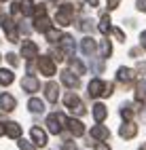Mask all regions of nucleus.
<instances>
[{
    "mask_svg": "<svg viewBox=\"0 0 146 150\" xmlns=\"http://www.w3.org/2000/svg\"><path fill=\"white\" fill-rule=\"evenodd\" d=\"M72 13H74V4L62 2L60 4V11H57V15H55V21L60 23L62 28H68V25L72 23Z\"/></svg>",
    "mask_w": 146,
    "mask_h": 150,
    "instance_id": "obj_1",
    "label": "nucleus"
},
{
    "mask_svg": "<svg viewBox=\"0 0 146 150\" xmlns=\"http://www.w3.org/2000/svg\"><path fill=\"white\" fill-rule=\"evenodd\" d=\"M0 25H2L9 42H17V40H19V32H17V28H15V23H13V19L6 17L2 11H0Z\"/></svg>",
    "mask_w": 146,
    "mask_h": 150,
    "instance_id": "obj_2",
    "label": "nucleus"
},
{
    "mask_svg": "<svg viewBox=\"0 0 146 150\" xmlns=\"http://www.w3.org/2000/svg\"><path fill=\"white\" fill-rule=\"evenodd\" d=\"M64 125H66V116L62 112H53V114L47 116V129H49V133L60 135L62 129H64Z\"/></svg>",
    "mask_w": 146,
    "mask_h": 150,
    "instance_id": "obj_3",
    "label": "nucleus"
},
{
    "mask_svg": "<svg viewBox=\"0 0 146 150\" xmlns=\"http://www.w3.org/2000/svg\"><path fill=\"white\" fill-rule=\"evenodd\" d=\"M64 104H66V108L70 110L74 116H85V104H83V102H81V99L76 97L74 93H66Z\"/></svg>",
    "mask_w": 146,
    "mask_h": 150,
    "instance_id": "obj_4",
    "label": "nucleus"
},
{
    "mask_svg": "<svg viewBox=\"0 0 146 150\" xmlns=\"http://www.w3.org/2000/svg\"><path fill=\"white\" fill-rule=\"evenodd\" d=\"M38 70H40L47 78H51V76L55 74V59H51V55L38 57Z\"/></svg>",
    "mask_w": 146,
    "mask_h": 150,
    "instance_id": "obj_5",
    "label": "nucleus"
},
{
    "mask_svg": "<svg viewBox=\"0 0 146 150\" xmlns=\"http://www.w3.org/2000/svg\"><path fill=\"white\" fill-rule=\"evenodd\" d=\"M119 135L123 139H133L135 135H138V125H135L133 121H125L119 129Z\"/></svg>",
    "mask_w": 146,
    "mask_h": 150,
    "instance_id": "obj_6",
    "label": "nucleus"
},
{
    "mask_svg": "<svg viewBox=\"0 0 146 150\" xmlns=\"http://www.w3.org/2000/svg\"><path fill=\"white\" fill-rule=\"evenodd\" d=\"M66 127H68V131H70L74 137H81L85 133V125L79 121V118H66Z\"/></svg>",
    "mask_w": 146,
    "mask_h": 150,
    "instance_id": "obj_7",
    "label": "nucleus"
},
{
    "mask_svg": "<svg viewBox=\"0 0 146 150\" xmlns=\"http://www.w3.org/2000/svg\"><path fill=\"white\" fill-rule=\"evenodd\" d=\"M62 83L68 89H76L81 81H79V74H76V72H72V70H64V72H62Z\"/></svg>",
    "mask_w": 146,
    "mask_h": 150,
    "instance_id": "obj_8",
    "label": "nucleus"
},
{
    "mask_svg": "<svg viewBox=\"0 0 146 150\" xmlns=\"http://www.w3.org/2000/svg\"><path fill=\"white\" fill-rule=\"evenodd\" d=\"M15 106H17V99L11 93H2V95H0V110H4V112H13Z\"/></svg>",
    "mask_w": 146,
    "mask_h": 150,
    "instance_id": "obj_9",
    "label": "nucleus"
},
{
    "mask_svg": "<svg viewBox=\"0 0 146 150\" xmlns=\"http://www.w3.org/2000/svg\"><path fill=\"white\" fill-rule=\"evenodd\" d=\"M30 135H32V142H34L38 148L47 146V133L43 131L40 127H32V129H30Z\"/></svg>",
    "mask_w": 146,
    "mask_h": 150,
    "instance_id": "obj_10",
    "label": "nucleus"
},
{
    "mask_svg": "<svg viewBox=\"0 0 146 150\" xmlns=\"http://www.w3.org/2000/svg\"><path fill=\"white\" fill-rule=\"evenodd\" d=\"M45 97L49 99V104H55L57 97H60V87H57L55 83L49 81V83L45 85Z\"/></svg>",
    "mask_w": 146,
    "mask_h": 150,
    "instance_id": "obj_11",
    "label": "nucleus"
},
{
    "mask_svg": "<svg viewBox=\"0 0 146 150\" xmlns=\"http://www.w3.org/2000/svg\"><path fill=\"white\" fill-rule=\"evenodd\" d=\"M104 87H106L104 81H100V78H93V81L89 83V87H87V91H89L91 97H100V95L104 93Z\"/></svg>",
    "mask_w": 146,
    "mask_h": 150,
    "instance_id": "obj_12",
    "label": "nucleus"
},
{
    "mask_svg": "<svg viewBox=\"0 0 146 150\" xmlns=\"http://www.w3.org/2000/svg\"><path fill=\"white\" fill-rule=\"evenodd\" d=\"M95 49H97V42L93 40L91 36H85L83 40H81V51H83L85 55H93Z\"/></svg>",
    "mask_w": 146,
    "mask_h": 150,
    "instance_id": "obj_13",
    "label": "nucleus"
},
{
    "mask_svg": "<svg viewBox=\"0 0 146 150\" xmlns=\"http://www.w3.org/2000/svg\"><path fill=\"white\" fill-rule=\"evenodd\" d=\"M36 55H38V47H36L32 40L23 42V47H21V57H26V59H34Z\"/></svg>",
    "mask_w": 146,
    "mask_h": 150,
    "instance_id": "obj_14",
    "label": "nucleus"
},
{
    "mask_svg": "<svg viewBox=\"0 0 146 150\" xmlns=\"http://www.w3.org/2000/svg\"><path fill=\"white\" fill-rule=\"evenodd\" d=\"M21 87H23L26 93H34V91H38V87H40V85H38V81L34 76H23L21 78Z\"/></svg>",
    "mask_w": 146,
    "mask_h": 150,
    "instance_id": "obj_15",
    "label": "nucleus"
},
{
    "mask_svg": "<svg viewBox=\"0 0 146 150\" xmlns=\"http://www.w3.org/2000/svg\"><path fill=\"white\" fill-rule=\"evenodd\" d=\"M91 137H93V139H100V142H104V139H108V137H110V131H108V129H106L104 125L97 123V125L91 129Z\"/></svg>",
    "mask_w": 146,
    "mask_h": 150,
    "instance_id": "obj_16",
    "label": "nucleus"
},
{
    "mask_svg": "<svg viewBox=\"0 0 146 150\" xmlns=\"http://www.w3.org/2000/svg\"><path fill=\"white\" fill-rule=\"evenodd\" d=\"M106 116H108V110H106V106L97 102V104L93 106V118H95L97 123H104V121H106Z\"/></svg>",
    "mask_w": 146,
    "mask_h": 150,
    "instance_id": "obj_17",
    "label": "nucleus"
},
{
    "mask_svg": "<svg viewBox=\"0 0 146 150\" xmlns=\"http://www.w3.org/2000/svg\"><path fill=\"white\" fill-rule=\"evenodd\" d=\"M34 30H36V32H47V30H51V19H49V15H43V17H36V23H34Z\"/></svg>",
    "mask_w": 146,
    "mask_h": 150,
    "instance_id": "obj_18",
    "label": "nucleus"
},
{
    "mask_svg": "<svg viewBox=\"0 0 146 150\" xmlns=\"http://www.w3.org/2000/svg\"><path fill=\"white\" fill-rule=\"evenodd\" d=\"M62 51L66 53V57H72V53H74V38L72 36L62 38Z\"/></svg>",
    "mask_w": 146,
    "mask_h": 150,
    "instance_id": "obj_19",
    "label": "nucleus"
},
{
    "mask_svg": "<svg viewBox=\"0 0 146 150\" xmlns=\"http://www.w3.org/2000/svg\"><path fill=\"white\" fill-rule=\"evenodd\" d=\"M133 70L129 68H119V72H116V81H121V83H131L133 81Z\"/></svg>",
    "mask_w": 146,
    "mask_h": 150,
    "instance_id": "obj_20",
    "label": "nucleus"
},
{
    "mask_svg": "<svg viewBox=\"0 0 146 150\" xmlns=\"http://www.w3.org/2000/svg\"><path fill=\"white\" fill-rule=\"evenodd\" d=\"M70 70L76 74H85L87 72V66L81 62V59H76V57H70Z\"/></svg>",
    "mask_w": 146,
    "mask_h": 150,
    "instance_id": "obj_21",
    "label": "nucleus"
},
{
    "mask_svg": "<svg viewBox=\"0 0 146 150\" xmlns=\"http://www.w3.org/2000/svg\"><path fill=\"white\" fill-rule=\"evenodd\" d=\"M100 32H102V34L112 32V25H110V15H108V13H104V15L100 17Z\"/></svg>",
    "mask_w": 146,
    "mask_h": 150,
    "instance_id": "obj_22",
    "label": "nucleus"
},
{
    "mask_svg": "<svg viewBox=\"0 0 146 150\" xmlns=\"http://www.w3.org/2000/svg\"><path fill=\"white\" fill-rule=\"evenodd\" d=\"M28 108H30V112H34V114H43V110H45V104L40 102V99L32 97L30 102H28Z\"/></svg>",
    "mask_w": 146,
    "mask_h": 150,
    "instance_id": "obj_23",
    "label": "nucleus"
},
{
    "mask_svg": "<svg viewBox=\"0 0 146 150\" xmlns=\"http://www.w3.org/2000/svg\"><path fill=\"white\" fill-rule=\"evenodd\" d=\"M15 81V74L11 72V70H0V85L2 87H9Z\"/></svg>",
    "mask_w": 146,
    "mask_h": 150,
    "instance_id": "obj_24",
    "label": "nucleus"
},
{
    "mask_svg": "<svg viewBox=\"0 0 146 150\" xmlns=\"http://www.w3.org/2000/svg\"><path fill=\"white\" fill-rule=\"evenodd\" d=\"M6 135L13 137V139L15 137L19 139V137H21V127H19L17 123H6Z\"/></svg>",
    "mask_w": 146,
    "mask_h": 150,
    "instance_id": "obj_25",
    "label": "nucleus"
},
{
    "mask_svg": "<svg viewBox=\"0 0 146 150\" xmlns=\"http://www.w3.org/2000/svg\"><path fill=\"white\" fill-rule=\"evenodd\" d=\"M133 114H135L133 106L131 104H123V108H121V118L123 121H133Z\"/></svg>",
    "mask_w": 146,
    "mask_h": 150,
    "instance_id": "obj_26",
    "label": "nucleus"
},
{
    "mask_svg": "<svg viewBox=\"0 0 146 150\" xmlns=\"http://www.w3.org/2000/svg\"><path fill=\"white\" fill-rule=\"evenodd\" d=\"M19 6H21V15H23V17H32V15H34V4H32V0H23V2H19Z\"/></svg>",
    "mask_w": 146,
    "mask_h": 150,
    "instance_id": "obj_27",
    "label": "nucleus"
},
{
    "mask_svg": "<svg viewBox=\"0 0 146 150\" xmlns=\"http://www.w3.org/2000/svg\"><path fill=\"white\" fill-rule=\"evenodd\" d=\"M45 34H47V40H49V42H62V38H64V34L60 32V30H53V28L47 30Z\"/></svg>",
    "mask_w": 146,
    "mask_h": 150,
    "instance_id": "obj_28",
    "label": "nucleus"
},
{
    "mask_svg": "<svg viewBox=\"0 0 146 150\" xmlns=\"http://www.w3.org/2000/svg\"><path fill=\"white\" fill-rule=\"evenodd\" d=\"M79 30H81V32H83V30H85V32H91V30H93V21H91V19H81V21H79Z\"/></svg>",
    "mask_w": 146,
    "mask_h": 150,
    "instance_id": "obj_29",
    "label": "nucleus"
},
{
    "mask_svg": "<svg viewBox=\"0 0 146 150\" xmlns=\"http://www.w3.org/2000/svg\"><path fill=\"white\" fill-rule=\"evenodd\" d=\"M17 146L21 148V150H36V148H38L36 144H32V142H28V139H21V137L17 139Z\"/></svg>",
    "mask_w": 146,
    "mask_h": 150,
    "instance_id": "obj_30",
    "label": "nucleus"
},
{
    "mask_svg": "<svg viewBox=\"0 0 146 150\" xmlns=\"http://www.w3.org/2000/svg\"><path fill=\"white\" fill-rule=\"evenodd\" d=\"M135 99H138V104H142L146 99V91H144V83H140L138 87H135Z\"/></svg>",
    "mask_w": 146,
    "mask_h": 150,
    "instance_id": "obj_31",
    "label": "nucleus"
},
{
    "mask_svg": "<svg viewBox=\"0 0 146 150\" xmlns=\"http://www.w3.org/2000/svg\"><path fill=\"white\" fill-rule=\"evenodd\" d=\"M110 53H112L110 40H102V57H110Z\"/></svg>",
    "mask_w": 146,
    "mask_h": 150,
    "instance_id": "obj_32",
    "label": "nucleus"
},
{
    "mask_svg": "<svg viewBox=\"0 0 146 150\" xmlns=\"http://www.w3.org/2000/svg\"><path fill=\"white\" fill-rule=\"evenodd\" d=\"M51 57L55 59V62H64V59H66V53H64V51H60V49H53Z\"/></svg>",
    "mask_w": 146,
    "mask_h": 150,
    "instance_id": "obj_33",
    "label": "nucleus"
},
{
    "mask_svg": "<svg viewBox=\"0 0 146 150\" xmlns=\"http://www.w3.org/2000/svg\"><path fill=\"white\" fill-rule=\"evenodd\" d=\"M6 62L11 64V66H15V68H17V64H19V57H17L15 53H9V55H6Z\"/></svg>",
    "mask_w": 146,
    "mask_h": 150,
    "instance_id": "obj_34",
    "label": "nucleus"
},
{
    "mask_svg": "<svg viewBox=\"0 0 146 150\" xmlns=\"http://www.w3.org/2000/svg\"><path fill=\"white\" fill-rule=\"evenodd\" d=\"M112 34L119 38V42H125V34H123V30H119V28H112Z\"/></svg>",
    "mask_w": 146,
    "mask_h": 150,
    "instance_id": "obj_35",
    "label": "nucleus"
},
{
    "mask_svg": "<svg viewBox=\"0 0 146 150\" xmlns=\"http://www.w3.org/2000/svg\"><path fill=\"white\" fill-rule=\"evenodd\" d=\"M112 89H114V85H112V83H108V85L104 87V93H102V97H110V95H112Z\"/></svg>",
    "mask_w": 146,
    "mask_h": 150,
    "instance_id": "obj_36",
    "label": "nucleus"
},
{
    "mask_svg": "<svg viewBox=\"0 0 146 150\" xmlns=\"http://www.w3.org/2000/svg\"><path fill=\"white\" fill-rule=\"evenodd\" d=\"M106 4H108V11H114V8L121 4V0H106Z\"/></svg>",
    "mask_w": 146,
    "mask_h": 150,
    "instance_id": "obj_37",
    "label": "nucleus"
},
{
    "mask_svg": "<svg viewBox=\"0 0 146 150\" xmlns=\"http://www.w3.org/2000/svg\"><path fill=\"white\" fill-rule=\"evenodd\" d=\"M135 6H138V11L146 13V0H135Z\"/></svg>",
    "mask_w": 146,
    "mask_h": 150,
    "instance_id": "obj_38",
    "label": "nucleus"
},
{
    "mask_svg": "<svg viewBox=\"0 0 146 150\" xmlns=\"http://www.w3.org/2000/svg\"><path fill=\"white\" fill-rule=\"evenodd\" d=\"M140 45H142V49L146 51V32H142V34H140Z\"/></svg>",
    "mask_w": 146,
    "mask_h": 150,
    "instance_id": "obj_39",
    "label": "nucleus"
},
{
    "mask_svg": "<svg viewBox=\"0 0 146 150\" xmlns=\"http://www.w3.org/2000/svg\"><path fill=\"white\" fill-rule=\"evenodd\" d=\"M95 150H110V146H108V144H104V142H100V144L95 146Z\"/></svg>",
    "mask_w": 146,
    "mask_h": 150,
    "instance_id": "obj_40",
    "label": "nucleus"
},
{
    "mask_svg": "<svg viewBox=\"0 0 146 150\" xmlns=\"http://www.w3.org/2000/svg\"><path fill=\"white\" fill-rule=\"evenodd\" d=\"M62 148H64V150H76V146H74L72 142H66V144H64Z\"/></svg>",
    "mask_w": 146,
    "mask_h": 150,
    "instance_id": "obj_41",
    "label": "nucleus"
},
{
    "mask_svg": "<svg viewBox=\"0 0 146 150\" xmlns=\"http://www.w3.org/2000/svg\"><path fill=\"white\" fill-rule=\"evenodd\" d=\"M6 133V123H0V135Z\"/></svg>",
    "mask_w": 146,
    "mask_h": 150,
    "instance_id": "obj_42",
    "label": "nucleus"
},
{
    "mask_svg": "<svg viewBox=\"0 0 146 150\" xmlns=\"http://www.w3.org/2000/svg\"><path fill=\"white\" fill-rule=\"evenodd\" d=\"M85 2L89 4V6H97V0H85Z\"/></svg>",
    "mask_w": 146,
    "mask_h": 150,
    "instance_id": "obj_43",
    "label": "nucleus"
},
{
    "mask_svg": "<svg viewBox=\"0 0 146 150\" xmlns=\"http://www.w3.org/2000/svg\"><path fill=\"white\" fill-rule=\"evenodd\" d=\"M138 53H140V49H131V51H129V55H131V57H135Z\"/></svg>",
    "mask_w": 146,
    "mask_h": 150,
    "instance_id": "obj_44",
    "label": "nucleus"
},
{
    "mask_svg": "<svg viewBox=\"0 0 146 150\" xmlns=\"http://www.w3.org/2000/svg\"><path fill=\"white\" fill-rule=\"evenodd\" d=\"M140 150H146V144H142V146H140Z\"/></svg>",
    "mask_w": 146,
    "mask_h": 150,
    "instance_id": "obj_45",
    "label": "nucleus"
},
{
    "mask_svg": "<svg viewBox=\"0 0 146 150\" xmlns=\"http://www.w3.org/2000/svg\"><path fill=\"white\" fill-rule=\"evenodd\" d=\"M0 2H6V0H0Z\"/></svg>",
    "mask_w": 146,
    "mask_h": 150,
    "instance_id": "obj_46",
    "label": "nucleus"
},
{
    "mask_svg": "<svg viewBox=\"0 0 146 150\" xmlns=\"http://www.w3.org/2000/svg\"><path fill=\"white\" fill-rule=\"evenodd\" d=\"M51 2H55V0H51Z\"/></svg>",
    "mask_w": 146,
    "mask_h": 150,
    "instance_id": "obj_47",
    "label": "nucleus"
}]
</instances>
